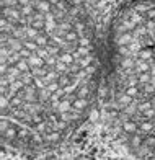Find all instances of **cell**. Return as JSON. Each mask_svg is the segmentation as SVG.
<instances>
[{"label": "cell", "instance_id": "6da1fadb", "mask_svg": "<svg viewBox=\"0 0 155 160\" xmlns=\"http://www.w3.org/2000/svg\"><path fill=\"white\" fill-rule=\"evenodd\" d=\"M103 42L75 0H3L2 142L44 154L82 128L100 103Z\"/></svg>", "mask_w": 155, "mask_h": 160}, {"label": "cell", "instance_id": "7a4b0ae2", "mask_svg": "<svg viewBox=\"0 0 155 160\" xmlns=\"http://www.w3.org/2000/svg\"><path fill=\"white\" fill-rule=\"evenodd\" d=\"M103 114L131 155L155 160V0L118 7L103 41Z\"/></svg>", "mask_w": 155, "mask_h": 160}, {"label": "cell", "instance_id": "3957f363", "mask_svg": "<svg viewBox=\"0 0 155 160\" xmlns=\"http://www.w3.org/2000/svg\"><path fill=\"white\" fill-rule=\"evenodd\" d=\"M42 160H78V158H42Z\"/></svg>", "mask_w": 155, "mask_h": 160}]
</instances>
